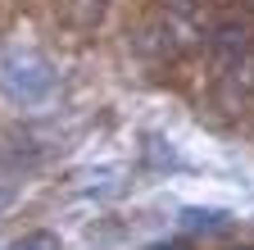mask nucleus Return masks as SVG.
I'll return each mask as SVG.
<instances>
[{
	"mask_svg": "<svg viewBox=\"0 0 254 250\" xmlns=\"http://www.w3.org/2000/svg\"><path fill=\"white\" fill-rule=\"evenodd\" d=\"M9 250H64V246H59V237H55V232H27V237H23V241H14Z\"/></svg>",
	"mask_w": 254,
	"mask_h": 250,
	"instance_id": "4",
	"label": "nucleus"
},
{
	"mask_svg": "<svg viewBox=\"0 0 254 250\" xmlns=\"http://www.w3.org/2000/svg\"><path fill=\"white\" fill-rule=\"evenodd\" d=\"M218 105L227 114H241L245 105H254V50L218 73Z\"/></svg>",
	"mask_w": 254,
	"mask_h": 250,
	"instance_id": "2",
	"label": "nucleus"
},
{
	"mask_svg": "<svg viewBox=\"0 0 254 250\" xmlns=\"http://www.w3.org/2000/svg\"><path fill=\"white\" fill-rule=\"evenodd\" d=\"M182 228L213 237V232H227L232 228V214L227 209H200V205H190V209H182Z\"/></svg>",
	"mask_w": 254,
	"mask_h": 250,
	"instance_id": "3",
	"label": "nucleus"
},
{
	"mask_svg": "<svg viewBox=\"0 0 254 250\" xmlns=\"http://www.w3.org/2000/svg\"><path fill=\"white\" fill-rule=\"evenodd\" d=\"M141 250H190L186 241H150V246H141Z\"/></svg>",
	"mask_w": 254,
	"mask_h": 250,
	"instance_id": "5",
	"label": "nucleus"
},
{
	"mask_svg": "<svg viewBox=\"0 0 254 250\" xmlns=\"http://www.w3.org/2000/svg\"><path fill=\"white\" fill-rule=\"evenodd\" d=\"M59 69L32 46H0V96L14 105H41L55 96Z\"/></svg>",
	"mask_w": 254,
	"mask_h": 250,
	"instance_id": "1",
	"label": "nucleus"
},
{
	"mask_svg": "<svg viewBox=\"0 0 254 250\" xmlns=\"http://www.w3.org/2000/svg\"><path fill=\"white\" fill-rule=\"evenodd\" d=\"M236 250H254V246H236Z\"/></svg>",
	"mask_w": 254,
	"mask_h": 250,
	"instance_id": "6",
	"label": "nucleus"
}]
</instances>
